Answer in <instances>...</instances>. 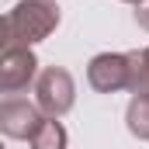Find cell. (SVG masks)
I'll list each match as a JSON object with an SVG mask.
<instances>
[{
  "instance_id": "5b68a950",
  "label": "cell",
  "mask_w": 149,
  "mask_h": 149,
  "mask_svg": "<svg viewBox=\"0 0 149 149\" xmlns=\"http://www.w3.org/2000/svg\"><path fill=\"white\" fill-rule=\"evenodd\" d=\"M42 121H45V118L38 111V104L24 101V97H7V101H0V132L10 135V139H31Z\"/></svg>"
},
{
  "instance_id": "30bf717a",
  "label": "cell",
  "mask_w": 149,
  "mask_h": 149,
  "mask_svg": "<svg viewBox=\"0 0 149 149\" xmlns=\"http://www.w3.org/2000/svg\"><path fill=\"white\" fill-rule=\"evenodd\" d=\"M135 21H139V24H142V28L149 31V0H146V3H139V7H135Z\"/></svg>"
},
{
  "instance_id": "7a4b0ae2",
  "label": "cell",
  "mask_w": 149,
  "mask_h": 149,
  "mask_svg": "<svg viewBox=\"0 0 149 149\" xmlns=\"http://www.w3.org/2000/svg\"><path fill=\"white\" fill-rule=\"evenodd\" d=\"M135 66H139V52H101L90 59L87 80L101 94L135 90Z\"/></svg>"
},
{
  "instance_id": "52a82bcc",
  "label": "cell",
  "mask_w": 149,
  "mask_h": 149,
  "mask_svg": "<svg viewBox=\"0 0 149 149\" xmlns=\"http://www.w3.org/2000/svg\"><path fill=\"white\" fill-rule=\"evenodd\" d=\"M31 149H66V128L56 118H45L31 135Z\"/></svg>"
},
{
  "instance_id": "7c38bea8",
  "label": "cell",
  "mask_w": 149,
  "mask_h": 149,
  "mask_svg": "<svg viewBox=\"0 0 149 149\" xmlns=\"http://www.w3.org/2000/svg\"><path fill=\"white\" fill-rule=\"evenodd\" d=\"M0 149H3V142H0Z\"/></svg>"
},
{
  "instance_id": "277c9868",
  "label": "cell",
  "mask_w": 149,
  "mask_h": 149,
  "mask_svg": "<svg viewBox=\"0 0 149 149\" xmlns=\"http://www.w3.org/2000/svg\"><path fill=\"white\" fill-rule=\"evenodd\" d=\"M38 76V59L31 49L10 45L0 52V94H17Z\"/></svg>"
},
{
  "instance_id": "8fae6325",
  "label": "cell",
  "mask_w": 149,
  "mask_h": 149,
  "mask_svg": "<svg viewBox=\"0 0 149 149\" xmlns=\"http://www.w3.org/2000/svg\"><path fill=\"white\" fill-rule=\"evenodd\" d=\"M128 3H135V7H139V3H146V0H128Z\"/></svg>"
},
{
  "instance_id": "6da1fadb",
  "label": "cell",
  "mask_w": 149,
  "mask_h": 149,
  "mask_svg": "<svg viewBox=\"0 0 149 149\" xmlns=\"http://www.w3.org/2000/svg\"><path fill=\"white\" fill-rule=\"evenodd\" d=\"M10 38L14 45H35L42 38H49L59 24V3L56 0H21L10 14Z\"/></svg>"
},
{
  "instance_id": "3957f363",
  "label": "cell",
  "mask_w": 149,
  "mask_h": 149,
  "mask_svg": "<svg viewBox=\"0 0 149 149\" xmlns=\"http://www.w3.org/2000/svg\"><path fill=\"white\" fill-rule=\"evenodd\" d=\"M76 101V83L70 70L63 66H45L35 76V104L38 111H45L49 118H63Z\"/></svg>"
},
{
  "instance_id": "9c48e42d",
  "label": "cell",
  "mask_w": 149,
  "mask_h": 149,
  "mask_svg": "<svg viewBox=\"0 0 149 149\" xmlns=\"http://www.w3.org/2000/svg\"><path fill=\"white\" fill-rule=\"evenodd\" d=\"M14 45V38H10V21H7V14L0 17V52L3 49H10Z\"/></svg>"
},
{
  "instance_id": "ba28073f",
  "label": "cell",
  "mask_w": 149,
  "mask_h": 149,
  "mask_svg": "<svg viewBox=\"0 0 149 149\" xmlns=\"http://www.w3.org/2000/svg\"><path fill=\"white\" fill-rule=\"evenodd\" d=\"M135 90H149V49L139 52V66H135Z\"/></svg>"
},
{
  "instance_id": "8992f818",
  "label": "cell",
  "mask_w": 149,
  "mask_h": 149,
  "mask_svg": "<svg viewBox=\"0 0 149 149\" xmlns=\"http://www.w3.org/2000/svg\"><path fill=\"white\" fill-rule=\"evenodd\" d=\"M128 132L135 139L149 142V90H135V97L128 101Z\"/></svg>"
}]
</instances>
